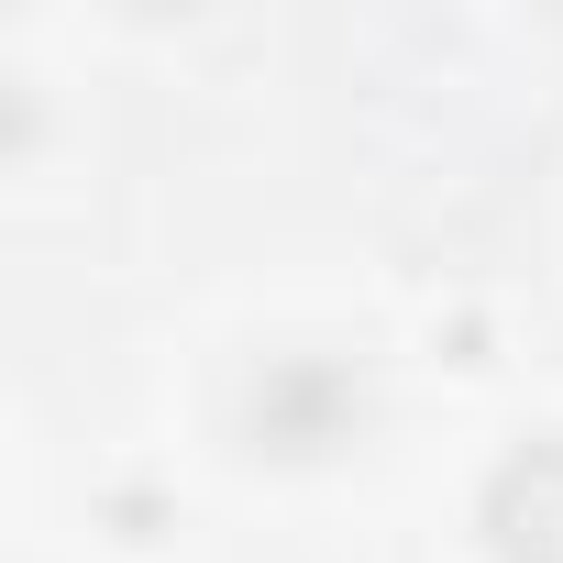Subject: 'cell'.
I'll use <instances>...</instances> for the list:
<instances>
[{
	"label": "cell",
	"mask_w": 563,
	"mask_h": 563,
	"mask_svg": "<svg viewBox=\"0 0 563 563\" xmlns=\"http://www.w3.org/2000/svg\"><path fill=\"white\" fill-rule=\"evenodd\" d=\"M486 552L497 563H563V431L519 442L497 475H486Z\"/></svg>",
	"instance_id": "obj_1"
},
{
	"label": "cell",
	"mask_w": 563,
	"mask_h": 563,
	"mask_svg": "<svg viewBox=\"0 0 563 563\" xmlns=\"http://www.w3.org/2000/svg\"><path fill=\"white\" fill-rule=\"evenodd\" d=\"M354 420H365V387L343 365L288 354V365L254 376V442L265 453H332V442H354Z\"/></svg>",
	"instance_id": "obj_2"
}]
</instances>
